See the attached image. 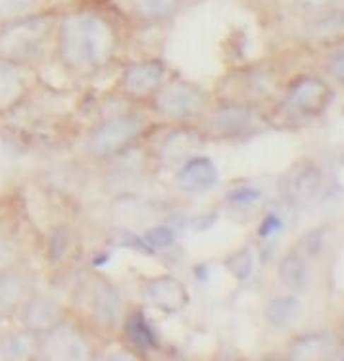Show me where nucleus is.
Wrapping results in <instances>:
<instances>
[{"instance_id":"9b49d317","label":"nucleus","mask_w":344,"mask_h":361,"mask_svg":"<svg viewBox=\"0 0 344 361\" xmlns=\"http://www.w3.org/2000/svg\"><path fill=\"white\" fill-rule=\"evenodd\" d=\"M179 188L186 192H206L218 183V167L204 156H196L186 160L175 175Z\"/></svg>"},{"instance_id":"aec40b11","label":"nucleus","mask_w":344,"mask_h":361,"mask_svg":"<svg viewBox=\"0 0 344 361\" xmlns=\"http://www.w3.org/2000/svg\"><path fill=\"white\" fill-rule=\"evenodd\" d=\"M97 312L102 321H112L117 319V315L121 312V300L117 296L116 288L112 286H100V290L97 294Z\"/></svg>"},{"instance_id":"412c9836","label":"nucleus","mask_w":344,"mask_h":361,"mask_svg":"<svg viewBox=\"0 0 344 361\" xmlns=\"http://www.w3.org/2000/svg\"><path fill=\"white\" fill-rule=\"evenodd\" d=\"M37 0H0V23L35 14Z\"/></svg>"},{"instance_id":"1a4fd4ad","label":"nucleus","mask_w":344,"mask_h":361,"mask_svg":"<svg viewBox=\"0 0 344 361\" xmlns=\"http://www.w3.org/2000/svg\"><path fill=\"white\" fill-rule=\"evenodd\" d=\"M165 77V68L162 62L148 60V62L133 63L121 77V89L129 97H148L162 87Z\"/></svg>"},{"instance_id":"6ab92c4d","label":"nucleus","mask_w":344,"mask_h":361,"mask_svg":"<svg viewBox=\"0 0 344 361\" xmlns=\"http://www.w3.org/2000/svg\"><path fill=\"white\" fill-rule=\"evenodd\" d=\"M281 279L292 290H302L308 283V265L304 262V257L298 254H290L285 257L281 264Z\"/></svg>"},{"instance_id":"0eeeda50","label":"nucleus","mask_w":344,"mask_h":361,"mask_svg":"<svg viewBox=\"0 0 344 361\" xmlns=\"http://www.w3.org/2000/svg\"><path fill=\"white\" fill-rule=\"evenodd\" d=\"M29 94L23 66L0 56V116L16 110Z\"/></svg>"},{"instance_id":"5701e85b","label":"nucleus","mask_w":344,"mask_h":361,"mask_svg":"<svg viewBox=\"0 0 344 361\" xmlns=\"http://www.w3.org/2000/svg\"><path fill=\"white\" fill-rule=\"evenodd\" d=\"M231 202H233L235 206H248V204H252L260 198V192L256 190V188L244 187V188H237L231 192Z\"/></svg>"},{"instance_id":"b1692460","label":"nucleus","mask_w":344,"mask_h":361,"mask_svg":"<svg viewBox=\"0 0 344 361\" xmlns=\"http://www.w3.org/2000/svg\"><path fill=\"white\" fill-rule=\"evenodd\" d=\"M329 73L337 79L338 83L344 85V49L331 56Z\"/></svg>"},{"instance_id":"a211bd4d","label":"nucleus","mask_w":344,"mask_h":361,"mask_svg":"<svg viewBox=\"0 0 344 361\" xmlns=\"http://www.w3.org/2000/svg\"><path fill=\"white\" fill-rule=\"evenodd\" d=\"M300 302L292 296H281L271 300L266 307V317L273 326H287L298 317Z\"/></svg>"},{"instance_id":"ddd939ff","label":"nucleus","mask_w":344,"mask_h":361,"mask_svg":"<svg viewBox=\"0 0 344 361\" xmlns=\"http://www.w3.org/2000/svg\"><path fill=\"white\" fill-rule=\"evenodd\" d=\"M321 171L314 166L296 167L295 173L287 179V195L298 202H308L317 196L321 188Z\"/></svg>"},{"instance_id":"6e6552de","label":"nucleus","mask_w":344,"mask_h":361,"mask_svg":"<svg viewBox=\"0 0 344 361\" xmlns=\"http://www.w3.org/2000/svg\"><path fill=\"white\" fill-rule=\"evenodd\" d=\"M143 296L152 307L170 315L181 312L189 304V292L179 279L175 277L154 279L145 286Z\"/></svg>"},{"instance_id":"f8f14e48","label":"nucleus","mask_w":344,"mask_h":361,"mask_svg":"<svg viewBox=\"0 0 344 361\" xmlns=\"http://www.w3.org/2000/svg\"><path fill=\"white\" fill-rule=\"evenodd\" d=\"M28 298V283L20 273L0 271V317L18 312V307Z\"/></svg>"},{"instance_id":"4be33fe9","label":"nucleus","mask_w":344,"mask_h":361,"mask_svg":"<svg viewBox=\"0 0 344 361\" xmlns=\"http://www.w3.org/2000/svg\"><path fill=\"white\" fill-rule=\"evenodd\" d=\"M146 240L156 248H164V246L173 243V233L167 227H156L150 233H146Z\"/></svg>"},{"instance_id":"39448f33","label":"nucleus","mask_w":344,"mask_h":361,"mask_svg":"<svg viewBox=\"0 0 344 361\" xmlns=\"http://www.w3.org/2000/svg\"><path fill=\"white\" fill-rule=\"evenodd\" d=\"M39 355L47 360H83L87 357V344L81 336L60 321L39 336Z\"/></svg>"},{"instance_id":"f257e3e1","label":"nucleus","mask_w":344,"mask_h":361,"mask_svg":"<svg viewBox=\"0 0 344 361\" xmlns=\"http://www.w3.org/2000/svg\"><path fill=\"white\" fill-rule=\"evenodd\" d=\"M116 31L108 21L90 12L64 18L56 33V50L66 68L90 73L104 68L114 58Z\"/></svg>"},{"instance_id":"2eb2a0df","label":"nucleus","mask_w":344,"mask_h":361,"mask_svg":"<svg viewBox=\"0 0 344 361\" xmlns=\"http://www.w3.org/2000/svg\"><path fill=\"white\" fill-rule=\"evenodd\" d=\"M250 123H252L250 111L241 108V106L221 108L220 111L212 114V118H210V127L215 133L225 135V137L241 135V133H244L250 127Z\"/></svg>"},{"instance_id":"4468645a","label":"nucleus","mask_w":344,"mask_h":361,"mask_svg":"<svg viewBox=\"0 0 344 361\" xmlns=\"http://www.w3.org/2000/svg\"><path fill=\"white\" fill-rule=\"evenodd\" d=\"M37 355H39V336L25 329L0 338V360H29Z\"/></svg>"},{"instance_id":"7ed1b4c3","label":"nucleus","mask_w":344,"mask_h":361,"mask_svg":"<svg viewBox=\"0 0 344 361\" xmlns=\"http://www.w3.org/2000/svg\"><path fill=\"white\" fill-rule=\"evenodd\" d=\"M143 129V121L131 114H119L104 119L95 127L87 140V150L97 160H108L127 150L137 140Z\"/></svg>"},{"instance_id":"20e7f679","label":"nucleus","mask_w":344,"mask_h":361,"mask_svg":"<svg viewBox=\"0 0 344 361\" xmlns=\"http://www.w3.org/2000/svg\"><path fill=\"white\" fill-rule=\"evenodd\" d=\"M154 108L170 119L185 121L202 116L206 108V94L196 85L173 81L160 87L154 94Z\"/></svg>"},{"instance_id":"393cba45","label":"nucleus","mask_w":344,"mask_h":361,"mask_svg":"<svg viewBox=\"0 0 344 361\" xmlns=\"http://www.w3.org/2000/svg\"><path fill=\"white\" fill-rule=\"evenodd\" d=\"M304 4H310V6H324V4H329L331 0H302Z\"/></svg>"},{"instance_id":"9d476101","label":"nucleus","mask_w":344,"mask_h":361,"mask_svg":"<svg viewBox=\"0 0 344 361\" xmlns=\"http://www.w3.org/2000/svg\"><path fill=\"white\" fill-rule=\"evenodd\" d=\"M331 90L327 85L319 79H300L298 83L289 92V106L295 111L306 114V116H316L319 111L325 110V106L329 104Z\"/></svg>"},{"instance_id":"f03ea898","label":"nucleus","mask_w":344,"mask_h":361,"mask_svg":"<svg viewBox=\"0 0 344 361\" xmlns=\"http://www.w3.org/2000/svg\"><path fill=\"white\" fill-rule=\"evenodd\" d=\"M50 35L47 16H25L20 20L0 23V56L25 66L41 54Z\"/></svg>"},{"instance_id":"f3484780","label":"nucleus","mask_w":344,"mask_h":361,"mask_svg":"<svg viewBox=\"0 0 344 361\" xmlns=\"http://www.w3.org/2000/svg\"><path fill=\"white\" fill-rule=\"evenodd\" d=\"M181 0H129L131 10L145 21H162L177 10Z\"/></svg>"},{"instance_id":"dca6fc26","label":"nucleus","mask_w":344,"mask_h":361,"mask_svg":"<svg viewBox=\"0 0 344 361\" xmlns=\"http://www.w3.org/2000/svg\"><path fill=\"white\" fill-rule=\"evenodd\" d=\"M125 334H127V341L131 342L133 348H138V350H154L156 348V334L152 331V326L148 325V321L145 319L143 313H131L129 319L125 323Z\"/></svg>"},{"instance_id":"423d86ee","label":"nucleus","mask_w":344,"mask_h":361,"mask_svg":"<svg viewBox=\"0 0 344 361\" xmlns=\"http://www.w3.org/2000/svg\"><path fill=\"white\" fill-rule=\"evenodd\" d=\"M18 317H20L21 326L29 333L41 336L49 329L58 325L62 321V310L54 300L45 298V296H35V298H25L23 304L18 307Z\"/></svg>"}]
</instances>
